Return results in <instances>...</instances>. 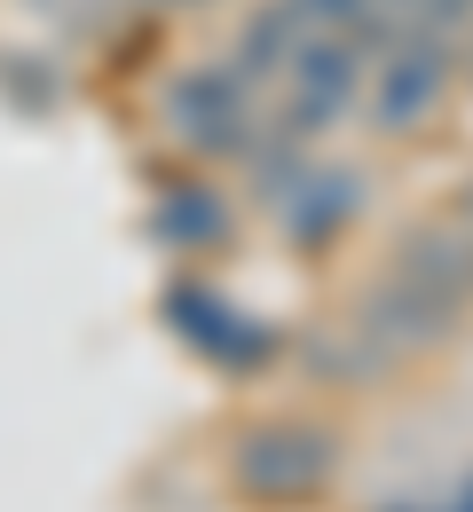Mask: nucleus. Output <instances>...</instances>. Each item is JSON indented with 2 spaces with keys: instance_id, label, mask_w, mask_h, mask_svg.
<instances>
[{
  "instance_id": "obj_1",
  "label": "nucleus",
  "mask_w": 473,
  "mask_h": 512,
  "mask_svg": "<svg viewBox=\"0 0 473 512\" xmlns=\"http://www.w3.org/2000/svg\"><path fill=\"white\" fill-rule=\"evenodd\" d=\"M339 465V442L324 426H300V418H276V426H253L237 442V489L269 497V505H292V497H316Z\"/></svg>"
},
{
  "instance_id": "obj_2",
  "label": "nucleus",
  "mask_w": 473,
  "mask_h": 512,
  "mask_svg": "<svg viewBox=\"0 0 473 512\" xmlns=\"http://www.w3.org/2000/svg\"><path fill=\"white\" fill-rule=\"evenodd\" d=\"M450 71H458V48H450L442 32H403V40L379 56V79H371V127L410 134L450 95Z\"/></svg>"
},
{
  "instance_id": "obj_3",
  "label": "nucleus",
  "mask_w": 473,
  "mask_h": 512,
  "mask_svg": "<svg viewBox=\"0 0 473 512\" xmlns=\"http://www.w3.org/2000/svg\"><path fill=\"white\" fill-rule=\"evenodd\" d=\"M166 119L198 150H253V103H245V71L237 64H198L166 87Z\"/></svg>"
},
{
  "instance_id": "obj_4",
  "label": "nucleus",
  "mask_w": 473,
  "mask_h": 512,
  "mask_svg": "<svg viewBox=\"0 0 473 512\" xmlns=\"http://www.w3.org/2000/svg\"><path fill=\"white\" fill-rule=\"evenodd\" d=\"M355 87H363V48L339 32V40H308L300 48V64H292V103H284V127L292 134H324L355 103Z\"/></svg>"
},
{
  "instance_id": "obj_5",
  "label": "nucleus",
  "mask_w": 473,
  "mask_h": 512,
  "mask_svg": "<svg viewBox=\"0 0 473 512\" xmlns=\"http://www.w3.org/2000/svg\"><path fill=\"white\" fill-rule=\"evenodd\" d=\"M174 331H182L198 355H213V363H261V355H269V331L245 316L237 300L205 292V284H182V292H174Z\"/></svg>"
},
{
  "instance_id": "obj_6",
  "label": "nucleus",
  "mask_w": 473,
  "mask_h": 512,
  "mask_svg": "<svg viewBox=\"0 0 473 512\" xmlns=\"http://www.w3.org/2000/svg\"><path fill=\"white\" fill-rule=\"evenodd\" d=\"M308 8L300 0H269L261 16H245V32H237V71L245 79H269V71H292L300 64V48H308Z\"/></svg>"
},
{
  "instance_id": "obj_7",
  "label": "nucleus",
  "mask_w": 473,
  "mask_h": 512,
  "mask_svg": "<svg viewBox=\"0 0 473 512\" xmlns=\"http://www.w3.org/2000/svg\"><path fill=\"white\" fill-rule=\"evenodd\" d=\"M395 276L426 284V292H442L450 308H466V300H473V237L418 229V237H403V253H395Z\"/></svg>"
},
{
  "instance_id": "obj_8",
  "label": "nucleus",
  "mask_w": 473,
  "mask_h": 512,
  "mask_svg": "<svg viewBox=\"0 0 473 512\" xmlns=\"http://www.w3.org/2000/svg\"><path fill=\"white\" fill-rule=\"evenodd\" d=\"M355 205H363V182H355V174H308V182L292 190V205H284V229H292L300 245H324V237H339V229L355 221Z\"/></svg>"
},
{
  "instance_id": "obj_9",
  "label": "nucleus",
  "mask_w": 473,
  "mask_h": 512,
  "mask_svg": "<svg viewBox=\"0 0 473 512\" xmlns=\"http://www.w3.org/2000/svg\"><path fill=\"white\" fill-rule=\"evenodd\" d=\"M150 229H158L166 245H190V253H198V245H221V237H229V205L213 190H166L158 213H150Z\"/></svg>"
},
{
  "instance_id": "obj_10",
  "label": "nucleus",
  "mask_w": 473,
  "mask_h": 512,
  "mask_svg": "<svg viewBox=\"0 0 473 512\" xmlns=\"http://www.w3.org/2000/svg\"><path fill=\"white\" fill-rule=\"evenodd\" d=\"M458 221H466V229H473V190H458Z\"/></svg>"
},
{
  "instance_id": "obj_11",
  "label": "nucleus",
  "mask_w": 473,
  "mask_h": 512,
  "mask_svg": "<svg viewBox=\"0 0 473 512\" xmlns=\"http://www.w3.org/2000/svg\"><path fill=\"white\" fill-rule=\"evenodd\" d=\"M150 8H198V0H150Z\"/></svg>"
}]
</instances>
